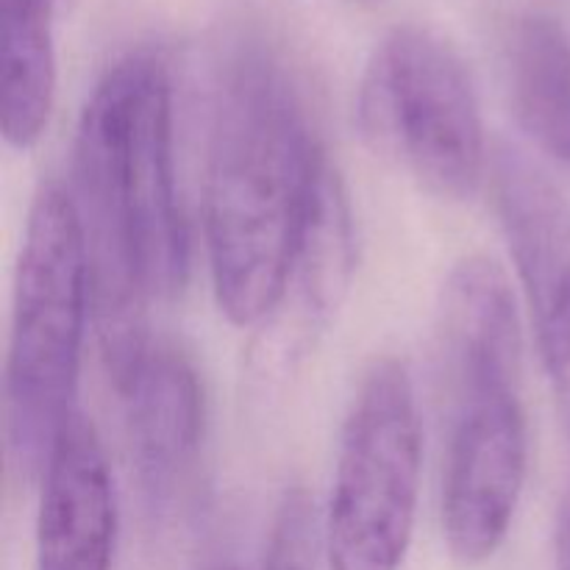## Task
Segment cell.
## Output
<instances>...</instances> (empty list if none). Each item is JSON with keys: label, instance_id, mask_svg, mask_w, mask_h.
I'll return each mask as SVG.
<instances>
[{"label": "cell", "instance_id": "6da1fadb", "mask_svg": "<svg viewBox=\"0 0 570 570\" xmlns=\"http://www.w3.org/2000/svg\"><path fill=\"white\" fill-rule=\"evenodd\" d=\"M72 181L92 317L120 393L154 345L150 309L176 298L189 267L173 159V81L156 50L122 56L95 83L78 120Z\"/></svg>", "mask_w": 570, "mask_h": 570}, {"label": "cell", "instance_id": "ba28073f", "mask_svg": "<svg viewBox=\"0 0 570 570\" xmlns=\"http://www.w3.org/2000/svg\"><path fill=\"white\" fill-rule=\"evenodd\" d=\"M354 273V223L348 195L328 165L317 187L304 237L271 315L259 323L248 356L250 384L271 393L304 365L332 326Z\"/></svg>", "mask_w": 570, "mask_h": 570}, {"label": "cell", "instance_id": "9a60e30c", "mask_svg": "<svg viewBox=\"0 0 570 570\" xmlns=\"http://www.w3.org/2000/svg\"><path fill=\"white\" fill-rule=\"evenodd\" d=\"M348 3H360V6H373V3H379V0H348Z\"/></svg>", "mask_w": 570, "mask_h": 570}, {"label": "cell", "instance_id": "2e32d148", "mask_svg": "<svg viewBox=\"0 0 570 570\" xmlns=\"http://www.w3.org/2000/svg\"><path fill=\"white\" fill-rule=\"evenodd\" d=\"M212 570H239V568H232V566H220V568H212Z\"/></svg>", "mask_w": 570, "mask_h": 570}, {"label": "cell", "instance_id": "3957f363", "mask_svg": "<svg viewBox=\"0 0 570 570\" xmlns=\"http://www.w3.org/2000/svg\"><path fill=\"white\" fill-rule=\"evenodd\" d=\"M445 401L443 538L456 566L493 560L529 473L523 334L507 273L488 256L456 262L438 317Z\"/></svg>", "mask_w": 570, "mask_h": 570}, {"label": "cell", "instance_id": "5b68a950", "mask_svg": "<svg viewBox=\"0 0 570 570\" xmlns=\"http://www.w3.org/2000/svg\"><path fill=\"white\" fill-rule=\"evenodd\" d=\"M356 115L367 142L434 198L462 204L479 193L482 106L465 59L440 33L393 28L367 59Z\"/></svg>", "mask_w": 570, "mask_h": 570}, {"label": "cell", "instance_id": "7c38bea8", "mask_svg": "<svg viewBox=\"0 0 570 570\" xmlns=\"http://www.w3.org/2000/svg\"><path fill=\"white\" fill-rule=\"evenodd\" d=\"M512 111L551 159L570 165V37L549 14H523L504 42Z\"/></svg>", "mask_w": 570, "mask_h": 570}, {"label": "cell", "instance_id": "52a82bcc", "mask_svg": "<svg viewBox=\"0 0 570 570\" xmlns=\"http://www.w3.org/2000/svg\"><path fill=\"white\" fill-rule=\"evenodd\" d=\"M493 189L540 354L570 434V206L532 161L510 148L495 156Z\"/></svg>", "mask_w": 570, "mask_h": 570}, {"label": "cell", "instance_id": "5bb4252c", "mask_svg": "<svg viewBox=\"0 0 570 570\" xmlns=\"http://www.w3.org/2000/svg\"><path fill=\"white\" fill-rule=\"evenodd\" d=\"M557 570H570V488L557 518Z\"/></svg>", "mask_w": 570, "mask_h": 570}, {"label": "cell", "instance_id": "7a4b0ae2", "mask_svg": "<svg viewBox=\"0 0 570 570\" xmlns=\"http://www.w3.org/2000/svg\"><path fill=\"white\" fill-rule=\"evenodd\" d=\"M328 165L287 65L262 39H237L217 72L204 198L212 289L228 323L271 315Z\"/></svg>", "mask_w": 570, "mask_h": 570}, {"label": "cell", "instance_id": "277c9868", "mask_svg": "<svg viewBox=\"0 0 570 570\" xmlns=\"http://www.w3.org/2000/svg\"><path fill=\"white\" fill-rule=\"evenodd\" d=\"M89 315L92 284L81 220L72 195L48 184L28 212L6 356V460L22 484L42 479L61 432L78 415V367Z\"/></svg>", "mask_w": 570, "mask_h": 570}, {"label": "cell", "instance_id": "8992f818", "mask_svg": "<svg viewBox=\"0 0 570 570\" xmlns=\"http://www.w3.org/2000/svg\"><path fill=\"white\" fill-rule=\"evenodd\" d=\"M421 417L399 360H376L343 423L323 523L328 570H401L421 495Z\"/></svg>", "mask_w": 570, "mask_h": 570}, {"label": "cell", "instance_id": "9c48e42d", "mask_svg": "<svg viewBox=\"0 0 570 570\" xmlns=\"http://www.w3.org/2000/svg\"><path fill=\"white\" fill-rule=\"evenodd\" d=\"M120 395L139 490L150 510H165L193 476L204 440L198 373L181 351L150 345Z\"/></svg>", "mask_w": 570, "mask_h": 570}, {"label": "cell", "instance_id": "8fae6325", "mask_svg": "<svg viewBox=\"0 0 570 570\" xmlns=\"http://www.w3.org/2000/svg\"><path fill=\"white\" fill-rule=\"evenodd\" d=\"M59 0H0V126L6 145L31 150L56 104Z\"/></svg>", "mask_w": 570, "mask_h": 570}, {"label": "cell", "instance_id": "30bf717a", "mask_svg": "<svg viewBox=\"0 0 570 570\" xmlns=\"http://www.w3.org/2000/svg\"><path fill=\"white\" fill-rule=\"evenodd\" d=\"M117 499L104 443L78 412L61 432L42 473L37 568L111 570Z\"/></svg>", "mask_w": 570, "mask_h": 570}, {"label": "cell", "instance_id": "4fadbf2b", "mask_svg": "<svg viewBox=\"0 0 570 570\" xmlns=\"http://www.w3.org/2000/svg\"><path fill=\"white\" fill-rule=\"evenodd\" d=\"M321 546L323 532L317 527L315 504L306 490L293 488L284 493L273 518L259 570H315Z\"/></svg>", "mask_w": 570, "mask_h": 570}]
</instances>
